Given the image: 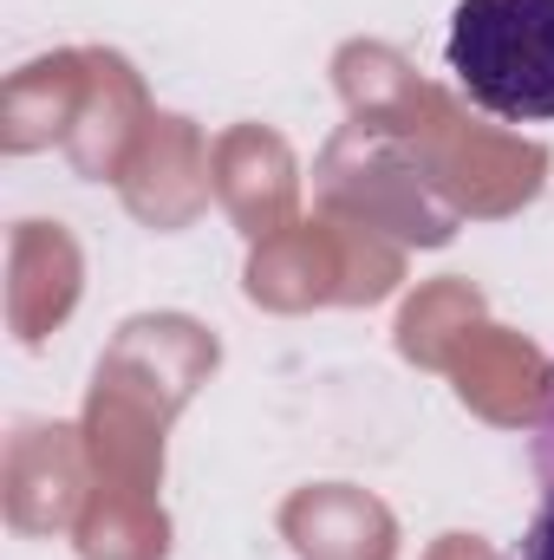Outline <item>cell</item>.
<instances>
[{
  "label": "cell",
  "mask_w": 554,
  "mask_h": 560,
  "mask_svg": "<svg viewBox=\"0 0 554 560\" xmlns=\"http://www.w3.org/2000/svg\"><path fill=\"white\" fill-rule=\"evenodd\" d=\"M516 560H554V489H542V509H535V522H529Z\"/></svg>",
  "instance_id": "3"
},
{
  "label": "cell",
  "mask_w": 554,
  "mask_h": 560,
  "mask_svg": "<svg viewBox=\"0 0 554 560\" xmlns=\"http://www.w3.org/2000/svg\"><path fill=\"white\" fill-rule=\"evenodd\" d=\"M443 59L463 98L489 118H554V0H457Z\"/></svg>",
  "instance_id": "1"
},
{
  "label": "cell",
  "mask_w": 554,
  "mask_h": 560,
  "mask_svg": "<svg viewBox=\"0 0 554 560\" xmlns=\"http://www.w3.org/2000/svg\"><path fill=\"white\" fill-rule=\"evenodd\" d=\"M529 463H535L542 489H554V372H549V385H542L535 423H529Z\"/></svg>",
  "instance_id": "2"
}]
</instances>
